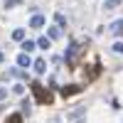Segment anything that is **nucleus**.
<instances>
[{
    "instance_id": "f257e3e1",
    "label": "nucleus",
    "mask_w": 123,
    "mask_h": 123,
    "mask_svg": "<svg viewBox=\"0 0 123 123\" xmlns=\"http://www.w3.org/2000/svg\"><path fill=\"white\" fill-rule=\"evenodd\" d=\"M30 91L35 94V101H37V104H52V94H49L47 89H42L39 81H32V84H30Z\"/></svg>"
},
{
    "instance_id": "f03ea898",
    "label": "nucleus",
    "mask_w": 123,
    "mask_h": 123,
    "mask_svg": "<svg viewBox=\"0 0 123 123\" xmlns=\"http://www.w3.org/2000/svg\"><path fill=\"white\" fill-rule=\"evenodd\" d=\"M84 91V86H79V84H69V86H62V96H74V94H81Z\"/></svg>"
},
{
    "instance_id": "7ed1b4c3",
    "label": "nucleus",
    "mask_w": 123,
    "mask_h": 123,
    "mask_svg": "<svg viewBox=\"0 0 123 123\" xmlns=\"http://www.w3.org/2000/svg\"><path fill=\"white\" fill-rule=\"evenodd\" d=\"M79 49H81V47H79V42H71V44H69V49H67V54H64V59H67V64H71V62H74V57L79 54Z\"/></svg>"
},
{
    "instance_id": "20e7f679",
    "label": "nucleus",
    "mask_w": 123,
    "mask_h": 123,
    "mask_svg": "<svg viewBox=\"0 0 123 123\" xmlns=\"http://www.w3.org/2000/svg\"><path fill=\"white\" fill-rule=\"evenodd\" d=\"M44 22H47L44 15L35 12V15H32V20H30V27H32V30H42V27H44Z\"/></svg>"
},
{
    "instance_id": "39448f33",
    "label": "nucleus",
    "mask_w": 123,
    "mask_h": 123,
    "mask_svg": "<svg viewBox=\"0 0 123 123\" xmlns=\"http://www.w3.org/2000/svg\"><path fill=\"white\" fill-rule=\"evenodd\" d=\"M32 64H35V62L30 59V54H25V52H22V54L17 57V67H22V69H27V67H32Z\"/></svg>"
},
{
    "instance_id": "423d86ee",
    "label": "nucleus",
    "mask_w": 123,
    "mask_h": 123,
    "mask_svg": "<svg viewBox=\"0 0 123 123\" xmlns=\"http://www.w3.org/2000/svg\"><path fill=\"white\" fill-rule=\"evenodd\" d=\"M35 71H37V74H44V71H47V62L44 59H35Z\"/></svg>"
},
{
    "instance_id": "0eeeda50",
    "label": "nucleus",
    "mask_w": 123,
    "mask_h": 123,
    "mask_svg": "<svg viewBox=\"0 0 123 123\" xmlns=\"http://www.w3.org/2000/svg\"><path fill=\"white\" fill-rule=\"evenodd\" d=\"M47 35H49V39H59L62 37V27L57 25V27H47Z\"/></svg>"
},
{
    "instance_id": "6e6552de",
    "label": "nucleus",
    "mask_w": 123,
    "mask_h": 123,
    "mask_svg": "<svg viewBox=\"0 0 123 123\" xmlns=\"http://www.w3.org/2000/svg\"><path fill=\"white\" fill-rule=\"evenodd\" d=\"M32 49H37V42H32V39H25V42H22V52L30 54Z\"/></svg>"
},
{
    "instance_id": "1a4fd4ad",
    "label": "nucleus",
    "mask_w": 123,
    "mask_h": 123,
    "mask_svg": "<svg viewBox=\"0 0 123 123\" xmlns=\"http://www.w3.org/2000/svg\"><path fill=\"white\" fill-rule=\"evenodd\" d=\"M12 39H15V42H25V30H22V27L12 30Z\"/></svg>"
},
{
    "instance_id": "9d476101",
    "label": "nucleus",
    "mask_w": 123,
    "mask_h": 123,
    "mask_svg": "<svg viewBox=\"0 0 123 123\" xmlns=\"http://www.w3.org/2000/svg\"><path fill=\"white\" fill-rule=\"evenodd\" d=\"M37 47L39 49H49V47H52V39H49V37H39L37 39Z\"/></svg>"
},
{
    "instance_id": "9b49d317",
    "label": "nucleus",
    "mask_w": 123,
    "mask_h": 123,
    "mask_svg": "<svg viewBox=\"0 0 123 123\" xmlns=\"http://www.w3.org/2000/svg\"><path fill=\"white\" fill-rule=\"evenodd\" d=\"M20 106H22V111H20V113H22V116L27 113V116H30V111H32V101H30V98H22V104H20Z\"/></svg>"
},
{
    "instance_id": "f8f14e48",
    "label": "nucleus",
    "mask_w": 123,
    "mask_h": 123,
    "mask_svg": "<svg viewBox=\"0 0 123 123\" xmlns=\"http://www.w3.org/2000/svg\"><path fill=\"white\" fill-rule=\"evenodd\" d=\"M5 123H22V113H10L5 118Z\"/></svg>"
},
{
    "instance_id": "ddd939ff",
    "label": "nucleus",
    "mask_w": 123,
    "mask_h": 123,
    "mask_svg": "<svg viewBox=\"0 0 123 123\" xmlns=\"http://www.w3.org/2000/svg\"><path fill=\"white\" fill-rule=\"evenodd\" d=\"M111 32H113V35H121L123 32V20H118V22L111 25Z\"/></svg>"
},
{
    "instance_id": "4468645a",
    "label": "nucleus",
    "mask_w": 123,
    "mask_h": 123,
    "mask_svg": "<svg viewBox=\"0 0 123 123\" xmlns=\"http://www.w3.org/2000/svg\"><path fill=\"white\" fill-rule=\"evenodd\" d=\"M84 111H86V106H79L76 111H71V113H69L67 118H76V116H81V113H84Z\"/></svg>"
},
{
    "instance_id": "2eb2a0df",
    "label": "nucleus",
    "mask_w": 123,
    "mask_h": 123,
    "mask_svg": "<svg viewBox=\"0 0 123 123\" xmlns=\"http://www.w3.org/2000/svg\"><path fill=\"white\" fill-rule=\"evenodd\" d=\"M54 20H57V25H59V27H64V25H67V17L62 15V12H57V15H54Z\"/></svg>"
},
{
    "instance_id": "dca6fc26",
    "label": "nucleus",
    "mask_w": 123,
    "mask_h": 123,
    "mask_svg": "<svg viewBox=\"0 0 123 123\" xmlns=\"http://www.w3.org/2000/svg\"><path fill=\"white\" fill-rule=\"evenodd\" d=\"M104 7H106V10H116V7H118V0H106Z\"/></svg>"
},
{
    "instance_id": "f3484780",
    "label": "nucleus",
    "mask_w": 123,
    "mask_h": 123,
    "mask_svg": "<svg viewBox=\"0 0 123 123\" xmlns=\"http://www.w3.org/2000/svg\"><path fill=\"white\" fill-rule=\"evenodd\" d=\"M12 91H15V94H20V96H22V94H25V84H15V86H12Z\"/></svg>"
},
{
    "instance_id": "a211bd4d",
    "label": "nucleus",
    "mask_w": 123,
    "mask_h": 123,
    "mask_svg": "<svg viewBox=\"0 0 123 123\" xmlns=\"http://www.w3.org/2000/svg\"><path fill=\"white\" fill-rule=\"evenodd\" d=\"M20 5V0H5V7L10 10V7H17Z\"/></svg>"
},
{
    "instance_id": "6ab92c4d",
    "label": "nucleus",
    "mask_w": 123,
    "mask_h": 123,
    "mask_svg": "<svg viewBox=\"0 0 123 123\" xmlns=\"http://www.w3.org/2000/svg\"><path fill=\"white\" fill-rule=\"evenodd\" d=\"M113 52H116V54H123V42H116V44H113Z\"/></svg>"
},
{
    "instance_id": "aec40b11",
    "label": "nucleus",
    "mask_w": 123,
    "mask_h": 123,
    "mask_svg": "<svg viewBox=\"0 0 123 123\" xmlns=\"http://www.w3.org/2000/svg\"><path fill=\"white\" fill-rule=\"evenodd\" d=\"M5 96H7V89H5V86H0V101H3Z\"/></svg>"
},
{
    "instance_id": "412c9836",
    "label": "nucleus",
    "mask_w": 123,
    "mask_h": 123,
    "mask_svg": "<svg viewBox=\"0 0 123 123\" xmlns=\"http://www.w3.org/2000/svg\"><path fill=\"white\" fill-rule=\"evenodd\" d=\"M3 62H5V52H0V64H3Z\"/></svg>"
}]
</instances>
